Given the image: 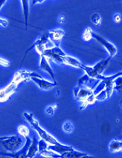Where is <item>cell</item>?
I'll return each instance as SVG.
<instances>
[{"label": "cell", "mask_w": 122, "mask_h": 158, "mask_svg": "<svg viewBox=\"0 0 122 158\" xmlns=\"http://www.w3.org/2000/svg\"><path fill=\"white\" fill-rule=\"evenodd\" d=\"M22 116L23 118L28 123V124L30 125L33 130L36 132L40 140H44L48 144H54L60 143L54 136H53L50 133L46 131L44 128H43L40 126V123L34 117L32 113L28 111H24L22 113Z\"/></svg>", "instance_id": "cell-1"}, {"label": "cell", "mask_w": 122, "mask_h": 158, "mask_svg": "<svg viewBox=\"0 0 122 158\" xmlns=\"http://www.w3.org/2000/svg\"><path fill=\"white\" fill-rule=\"evenodd\" d=\"M25 144V139L20 135H7L0 137V147L6 153L19 151Z\"/></svg>", "instance_id": "cell-2"}, {"label": "cell", "mask_w": 122, "mask_h": 158, "mask_svg": "<svg viewBox=\"0 0 122 158\" xmlns=\"http://www.w3.org/2000/svg\"><path fill=\"white\" fill-rule=\"evenodd\" d=\"M112 60V58L108 56L100 60L93 66L84 65L82 71H84V73L86 74L89 77L99 80V78L103 75V73L111 64Z\"/></svg>", "instance_id": "cell-3"}, {"label": "cell", "mask_w": 122, "mask_h": 158, "mask_svg": "<svg viewBox=\"0 0 122 158\" xmlns=\"http://www.w3.org/2000/svg\"><path fill=\"white\" fill-rule=\"evenodd\" d=\"M93 40H94L97 43H98L106 50L109 57L113 58L117 54L118 49L116 45H115L110 40L106 39V38L95 32V31L93 32Z\"/></svg>", "instance_id": "cell-4"}, {"label": "cell", "mask_w": 122, "mask_h": 158, "mask_svg": "<svg viewBox=\"0 0 122 158\" xmlns=\"http://www.w3.org/2000/svg\"><path fill=\"white\" fill-rule=\"evenodd\" d=\"M36 85L39 89L42 90H50L57 86V82L46 80L42 75L36 72H32L30 76V80Z\"/></svg>", "instance_id": "cell-5"}, {"label": "cell", "mask_w": 122, "mask_h": 158, "mask_svg": "<svg viewBox=\"0 0 122 158\" xmlns=\"http://www.w3.org/2000/svg\"><path fill=\"white\" fill-rule=\"evenodd\" d=\"M67 54L61 47L54 45L51 48L47 49L43 52V54L48 59H51L52 61L58 64H63V57Z\"/></svg>", "instance_id": "cell-6"}, {"label": "cell", "mask_w": 122, "mask_h": 158, "mask_svg": "<svg viewBox=\"0 0 122 158\" xmlns=\"http://www.w3.org/2000/svg\"><path fill=\"white\" fill-rule=\"evenodd\" d=\"M73 94L75 99L83 103L90 96L93 95V89L87 86L77 85L74 88Z\"/></svg>", "instance_id": "cell-7"}, {"label": "cell", "mask_w": 122, "mask_h": 158, "mask_svg": "<svg viewBox=\"0 0 122 158\" xmlns=\"http://www.w3.org/2000/svg\"><path fill=\"white\" fill-rule=\"evenodd\" d=\"M17 87L18 85L11 81L7 86L0 88V103L6 102L10 99L11 97L15 93Z\"/></svg>", "instance_id": "cell-8"}, {"label": "cell", "mask_w": 122, "mask_h": 158, "mask_svg": "<svg viewBox=\"0 0 122 158\" xmlns=\"http://www.w3.org/2000/svg\"><path fill=\"white\" fill-rule=\"evenodd\" d=\"M39 67L40 70L46 73L49 75V77L52 79L53 81L57 82L55 72L54 71V70H53L52 66H50L48 58H47V57H45L44 55L40 56Z\"/></svg>", "instance_id": "cell-9"}, {"label": "cell", "mask_w": 122, "mask_h": 158, "mask_svg": "<svg viewBox=\"0 0 122 158\" xmlns=\"http://www.w3.org/2000/svg\"><path fill=\"white\" fill-rule=\"evenodd\" d=\"M31 143V138H27L25 139V144L23 147L19 151L15 153H6L4 152L2 153V156L7 157L9 158H27V152L28 147Z\"/></svg>", "instance_id": "cell-10"}, {"label": "cell", "mask_w": 122, "mask_h": 158, "mask_svg": "<svg viewBox=\"0 0 122 158\" xmlns=\"http://www.w3.org/2000/svg\"><path fill=\"white\" fill-rule=\"evenodd\" d=\"M48 150L52 151V152L62 156V155H64L69 152V151L74 150L75 148L72 146H71V145L62 144L60 142V143L57 144H48Z\"/></svg>", "instance_id": "cell-11"}, {"label": "cell", "mask_w": 122, "mask_h": 158, "mask_svg": "<svg viewBox=\"0 0 122 158\" xmlns=\"http://www.w3.org/2000/svg\"><path fill=\"white\" fill-rule=\"evenodd\" d=\"M32 71L27 70H19L17 71L13 75L12 81L15 82L18 86L22 82H26L30 80V76Z\"/></svg>", "instance_id": "cell-12"}, {"label": "cell", "mask_w": 122, "mask_h": 158, "mask_svg": "<svg viewBox=\"0 0 122 158\" xmlns=\"http://www.w3.org/2000/svg\"><path fill=\"white\" fill-rule=\"evenodd\" d=\"M63 64L71 66V67L82 70L84 64L79 59L71 55L67 54L63 57Z\"/></svg>", "instance_id": "cell-13"}, {"label": "cell", "mask_w": 122, "mask_h": 158, "mask_svg": "<svg viewBox=\"0 0 122 158\" xmlns=\"http://www.w3.org/2000/svg\"><path fill=\"white\" fill-rule=\"evenodd\" d=\"M48 34L52 42L56 45V43H57V45H59L61 41L65 36V31L62 28H56V29L49 31Z\"/></svg>", "instance_id": "cell-14"}, {"label": "cell", "mask_w": 122, "mask_h": 158, "mask_svg": "<svg viewBox=\"0 0 122 158\" xmlns=\"http://www.w3.org/2000/svg\"><path fill=\"white\" fill-rule=\"evenodd\" d=\"M39 139L37 138L35 135H32V138H31V143L28 147L27 152V158H34L37 153H39Z\"/></svg>", "instance_id": "cell-15"}, {"label": "cell", "mask_w": 122, "mask_h": 158, "mask_svg": "<svg viewBox=\"0 0 122 158\" xmlns=\"http://www.w3.org/2000/svg\"><path fill=\"white\" fill-rule=\"evenodd\" d=\"M20 3L21 4V8H22V14L25 27L27 28L28 26V20H29L30 2L26 1V0H23V1H21Z\"/></svg>", "instance_id": "cell-16"}, {"label": "cell", "mask_w": 122, "mask_h": 158, "mask_svg": "<svg viewBox=\"0 0 122 158\" xmlns=\"http://www.w3.org/2000/svg\"><path fill=\"white\" fill-rule=\"evenodd\" d=\"M108 150L112 153H118L122 151V141L112 140L108 144Z\"/></svg>", "instance_id": "cell-17"}, {"label": "cell", "mask_w": 122, "mask_h": 158, "mask_svg": "<svg viewBox=\"0 0 122 158\" xmlns=\"http://www.w3.org/2000/svg\"><path fill=\"white\" fill-rule=\"evenodd\" d=\"M86 153L82 152V151H80L76 148L74 150L69 151L64 155L61 156V158H80L82 156H84Z\"/></svg>", "instance_id": "cell-18"}, {"label": "cell", "mask_w": 122, "mask_h": 158, "mask_svg": "<svg viewBox=\"0 0 122 158\" xmlns=\"http://www.w3.org/2000/svg\"><path fill=\"white\" fill-rule=\"evenodd\" d=\"M94 31L90 27L87 26L86 27L85 29H84L82 36V39L85 43H88L89 41L93 40V35Z\"/></svg>", "instance_id": "cell-19"}, {"label": "cell", "mask_w": 122, "mask_h": 158, "mask_svg": "<svg viewBox=\"0 0 122 158\" xmlns=\"http://www.w3.org/2000/svg\"><path fill=\"white\" fill-rule=\"evenodd\" d=\"M17 133L21 137L23 138L24 139H26L27 138H29L30 136V130L28 127L25 125H20L17 127Z\"/></svg>", "instance_id": "cell-20"}, {"label": "cell", "mask_w": 122, "mask_h": 158, "mask_svg": "<svg viewBox=\"0 0 122 158\" xmlns=\"http://www.w3.org/2000/svg\"><path fill=\"white\" fill-rule=\"evenodd\" d=\"M113 90L118 93H122V76L120 74L113 81Z\"/></svg>", "instance_id": "cell-21"}, {"label": "cell", "mask_w": 122, "mask_h": 158, "mask_svg": "<svg viewBox=\"0 0 122 158\" xmlns=\"http://www.w3.org/2000/svg\"><path fill=\"white\" fill-rule=\"evenodd\" d=\"M62 129L65 134H71L74 132V128L73 123L70 121L65 122L62 125Z\"/></svg>", "instance_id": "cell-22"}, {"label": "cell", "mask_w": 122, "mask_h": 158, "mask_svg": "<svg viewBox=\"0 0 122 158\" xmlns=\"http://www.w3.org/2000/svg\"><path fill=\"white\" fill-rule=\"evenodd\" d=\"M90 20H91V22L93 25H95V26H98V27L101 26L103 22V19L102 17V16L98 13L93 14L91 16Z\"/></svg>", "instance_id": "cell-23"}, {"label": "cell", "mask_w": 122, "mask_h": 158, "mask_svg": "<svg viewBox=\"0 0 122 158\" xmlns=\"http://www.w3.org/2000/svg\"><path fill=\"white\" fill-rule=\"evenodd\" d=\"M105 89H106V86H105L104 83L102 81L99 80L98 81V83L95 85V86L93 88V93L94 94V96H95L99 93H102V91H104Z\"/></svg>", "instance_id": "cell-24"}, {"label": "cell", "mask_w": 122, "mask_h": 158, "mask_svg": "<svg viewBox=\"0 0 122 158\" xmlns=\"http://www.w3.org/2000/svg\"><path fill=\"white\" fill-rule=\"evenodd\" d=\"M57 104H52V105L48 106L45 109V113L48 116H52L54 114L56 109H57Z\"/></svg>", "instance_id": "cell-25"}, {"label": "cell", "mask_w": 122, "mask_h": 158, "mask_svg": "<svg viewBox=\"0 0 122 158\" xmlns=\"http://www.w3.org/2000/svg\"><path fill=\"white\" fill-rule=\"evenodd\" d=\"M95 97L96 102H103V101L109 98L107 92H106V90L102 91V93H99L98 94H97V95L95 96Z\"/></svg>", "instance_id": "cell-26"}, {"label": "cell", "mask_w": 122, "mask_h": 158, "mask_svg": "<svg viewBox=\"0 0 122 158\" xmlns=\"http://www.w3.org/2000/svg\"><path fill=\"white\" fill-rule=\"evenodd\" d=\"M0 66L4 68H8L11 66V62L8 59H6L0 56Z\"/></svg>", "instance_id": "cell-27"}, {"label": "cell", "mask_w": 122, "mask_h": 158, "mask_svg": "<svg viewBox=\"0 0 122 158\" xmlns=\"http://www.w3.org/2000/svg\"><path fill=\"white\" fill-rule=\"evenodd\" d=\"M122 20V17H121V15L120 13H115L113 17H112V21H113L114 23L118 25L120 24Z\"/></svg>", "instance_id": "cell-28"}, {"label": "cell", "mask_w": 122, "mask_h": 158, "mask_svg": "<svg viewBox=\"0 0 122 158\" xmlns=\"http://www.w3.org/2000/svg\"><path fill=\"white\" fill-rule=\"evenodd\" d=\"M8 24H9V22L8 19L0 17V26L4 27H6L8 26Z\"/></svg>", "instance_id": "cell-29"}, {"label": "cell", "mask_w": 122, "mask_h": 158, "mask_svg": "<svg viewBox=\"0 0 122 158\" xmlns=\"http://www.w3.org/2000/svg\"><path fill=\"white\" fill-rule=\"evenodd\" d=\"M58 23L61 24V25L64 24L65 23V16L62 15H59L58 17Z\"/></svg>", "instance_id": "cell-30"}, {"label": "cell", "mask_w": 122, "mask_h": 158, "mask_svg": "<svg viewBox=\"0 0 122 158\" xmlns=\"http://www.w3.org/2000/svg\"><path fill=\"white\" fill-rule=\"evenodd\" d=\"M6 3H7V1H6V0H0V10L4 7Z\"/></svg>", "instance_id": "cell-31"}, {"label": "cell", "mask_w": 122, "mask_h": 158, "mask_svg": "<svg viewBox=\"0 0 122 158\" xmlns=\"http://www.w3.org/2000/svg\"><path fill=\"white\" fill-rule=\"evenodd\" d=\"M80 158H95V157H93V156H90V155L86 153L84 155V156H82Z\"/></svg>", "instance_id": "cell-32"}, {"label": "cell", "mask_w": 122, "mask_h": 158, "mask_svg": "<svg viewBox=\"0 0 122 158\" xmlns=\"http://www.w3.org/2000/svg\"><path fill=\"white\" fill-rule=\"evenodd\" d=\"M118 72H119V74H120V75H121V76H122V70L118 71Z\"/></svg>", "instance_id": "cell-33"}, {"label": "cell", "mask_w": 122, "mask_h": 158, "mask_svg": "<svg viewBox=\"0 0 122 158\" xmlns=\"http://www.w3.org/2000/svg\"><path fill=\"white\" fill-rule=\"evenodd\" d=\"M120 106L122 107V101H121L120 102Z\"/></svg>", "instance_id": "cell-34"}, {"label": "cell", "mask_w": 122, "mask_h": 158, "mask_svg": "<svg viewBox=\"0 0 122 158\" xmlns=\"http://www.w3.org/2000/svg\"><path fill=\"white\" fill-rule=\"evenodd\" d=\"M121 3H122V2H121Z\"/></svg>", "instance_id": "cell-35"}]
</instances>
